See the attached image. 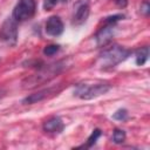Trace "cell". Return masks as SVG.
Here are the masks:
<instances>
[{
    "label": "cell",
    "instance_id": "cell-13",
    "mask_svg": "<svg viewBox=\"0 0 150 150\" xmlns=\"http://www.w3.org/2000/svg\"><path fill=\"white\" fill-rule=\"evenodd\" d=\"M125 131L122 129H115L112 132V142L115 144H122L125 141Z\"/></svg>",
    "mask_w": 150,
    "mask_h": 150
},
{
    "label": "cell",
    "instance_id": "cell-18",
    "mask_svg": "<svg viewBox=\"0 0 150 150\" xmlns=\"http://www.w3.org/2000/svg\"><path fill=\"white\" fill-rule=\"evenodd\" d=\"M115 4L118 6V7H125L127 4H128V0H115Z\"/></svg>",
    "mask_w": 150,
    "mask_h": 150
},
{
    "label": "cell",
    "instance_id": "cell-12",
    "mask_svg": "<svg viewBox=\"0 0 150 150\" xmlns=\"http://www.w3.org/2000/svg\"><path fill=\"white\" fill-rule=\"evenodd\" d=\"M101 136H102V131H101L100 129H94V130H93V132L90 134V136L88 137L86 145L83 144L82 146H83V148H91V146L97 142V139H98Z\"/></svg>",
    "mask_w": 150,
    "mask_h": 150
},
{
    "label": "cell",
    "instance_id": "cell-7",
    "mask_svg": "<svg viewBox=\"0 0 150 150\" xmlns=\"http://www.w3.org/2000/svg\"><path fill=\"white\" fill-rule=\"evenodd\" d=\"M90 13V6L89 0H79L75 5V11L71 18V23L74 26H81L83 25Z\"/></svg>",
    "mask_w": 150,
    "mask_h": 150
},
{
    "label": "cell",
    "instance_id": "cell-2",
    "mask_svg": "<svg viewBox=\"0 0 150 150\" xmlns=\"http://www.w3.org/2000/svg\"><path fill=\"white\" fill-rule=\"evenodd\" d=\"M63 61H59L52 64H43L40 68H38V71L32 75L30 77H27L23 81V88H33L39 84H42L45 82H48L50 79L56 76L62 69H63Z\"/></svg>",
    "mask_w": 150,
    "mask_h": 150
},
{
    "label": "cell",
    "instance_id": "cell-9",
    "mask_svg": "<svg viewBox=\"0 0 150 150\" xmlns=\"http://www.w3.org/2000/svg\"><path fill=\"white\" fill-rule=\"evenodd\" d=\"M57 91H59V89L55 88V87H49V88H46V89L35 91V93L29 94L28 96H26V97L22 100V103H23V104H34V103L41 102L42 100L49 97V96L53 95V94H56Z\"/></svg>",
    "mask_w": 150,
    "mask_h": 150
},
{
    "label": "cell",
    "instance_id": "cell-19",
    "mask_svg": "<svg viewBox=\"0 0 150 150\" xmlns=\"http://www.w3.org/2000/svg\"><path fill=\"white\" fill-rule=\"evenodd\" d=\"M5 95H6V91H5V90H2V89H0V100H1Z\"/></svg>",
    "mask_w": 150,
    "mask_h": 150
},
{
    "label": "cell",
    "instance_id": "cell-5",
    "mask_svg": "<svg viewBox=\"0 0 150 150\" xmlns=\"http://www.w3.org/2000/svg\"><path fill=\"white\" fill-rule=\"evenodd\" d=\"M18 40V21L11 16L7 18L0 27V41L14 46Z\"/></svg>",
    "mask_w": 150,
    "mask_h": 150
},
{
    "label": "cell",
    "instance_id": "cell-14",
    "mask_svg": "<svg viewBox=\"0 0 150 150\" xmlns=\"http://www.w3.org/2000/svg\"><path fill=\"white\" fill-rule=\"evenodd\" d=\"M112 118L116 120V121H127L128 120V110L124 109V108H121V109H117L114 114H112Z\"/></svg>",
    "mask_w": 150,
    "mask_h": 150
},
{
    "label": "cell",
    "instance_id": "cell-1",
    "mask_svg": "<svg viewBox=\"0 0 150 150\" xmlns=\"http://www.w3.org/2000/svg\"><path fill=\"white\" fill-rule=\"evenodd\" d=\"M131 54V50L120 46V45H111L107 48H104L100 56V66L102 68H114L117 64H120L121 62H123L124 60H127Z\"/></svg>",
    "mask_w": 150,
    "mask_h": 150
},
{
    "label": "cell",
    "instance_id": "cell-15",
    "mask_svg": "<svg viewBox=\"0 0 150 150\" xmlns=\"http://www.w3.org/2000/svg\"><path fill=\"white\" fill-rule=\"evenodd\" d=\"M59 50H60V46L59 45H48V46H46L43 48V54L46 56H53Z\"/></svg>",
    "mask_w": 150,
    "mask_h": 150
},
{
    "label": "cell",
    "instance_id": "cell-11",
    "mask_svg": "<svg viewBox=\"0 0 150 150\" xmlns=\"http://www.w3.org/2000/svg\"><path fill=\"white\" fill-rule=\"evenodd\" d=\"M149 59V47L144 46L141 47L139 49H137L136 55H135V62L137 66H144L145 62Z\"/></svg>",
    "mask_w": 150,
    "mask_h": 150
},
{
    "label": "cell",
    "instance_id": "cell-16",
    "mask_svg": "<svg viewBox=\"0 0 150 150\" xmlns=\"http://www.w3.org/2000/svg\"><path fill=\"white\" fill-rule=\"evenodd\" d=\"M59 1H60V0H43V9H45V11H50V9H53V8L57 5Z\"/></svg>",
    "mask_w": 150,
    "mask_h": 150
},
{
    "label": "cell",
    "instance_id": "cell-3",
    "mask_svg": "<svg viewBox=\"0 0 150 150\" xmlns=\"http://www.w3.org/2000/svg\"><path fill=\"white\" fill-rule=\"evenodd\" d=\"M110 90V84L105 82L97 83H79L74 89V96L81 100H91L104 95Z\"/></svg>",
    "mask_w": 150,
    "mask_h": 150
},
{
    "label": "cell",
    "instance_id": "cell-17",
    "mask_svg": "<svg viewBox=\"0 0 150 150\" xmlns=\"http://www.w3.org/2000/svg\"><path fill=\"white\" fill-rule=\"evenodd\" d=\"M150 12V7H149V4L148 1H144L142 5H141V13L144 14V15H148Z\"/></svg>",
    "mask_w": 150,
    "mask_h": 150
},
{
    "label": "cell",
    "instance_id": "cell-20",
    "mask_svg": "<svg viewBox=\"0 0 150 150\" xmlns=\"http://www.w3.org/2000/svg\"><path fill=\"white\" fill-rule=\"evenodd\" d=\"M60 1H61V2H63V4H66V2H69L70 0H60Z\"/></svg>",
    "mask_w": 150,
    "mask_h": 150
},
{
    "label": "cell",
    "instance_id": "cell-8",
    "mask_svg": "<svg viewBox=\"0 0 150 150\" xmlns=\"http://www.w3.org/2000/svg\"><path fill=\"white\" fill-rule=\"evenodd\" d=\"M63 29H64L63 22L60 19V16H57V15L49 16L48 20L46 21L45 30H46L47 35H49V36H54V38L60 36L63 33Z\"/></svg>",
    "mask_w": 150,
    "mask_h": 150
},
{
    "label": "cell",
    "instance_id": "cell-10",
    "mask_svg": "<svg viewBox=\"0 0 150 150\" xmlns=\"http://www.w3.org/2000/svg\"><path fill=\"white\" fill-rule=\"evenodd\" d=\"M63 128H64V123L59 116H53L48 118L47 121L43 122V125H42L43 131L48 134H60L62 132Z\"/></svg>",
    "mask_w": 150,
    "mask_h": 150
},
{
    "label": "cell",
    "instance_id": "cell-4",
    "mask_svg": "<svg viewBox=\"0 0 150 150\" xmlns=\"http://www.w3.org/2000/svg\"><path fill=\"white\" fill-rule=\"evenodd\" d=\"M36 11L35 0H19L13 8L12 16L18 21H27L33 18Z\"/></svg>",
    "mask_w": 150,
    "mask_h": 150
},
{
    "label": "cell",
    "instance_id": "cell-6",
    "mask_svg": "<svg viewBox=\"0 0 150 150\" xmlns=\"http://www.w3.org/2000/svg\"><path fill=\"white\" fill-rule=\"evenodd\" d=\"M116 33V23H107L104 22V26L98 29V32L95 35V41L97 47H105L108 46Z\"/></svg>",
    "mask_w": 150,
    "mask_h": 150
}]
</instances>
